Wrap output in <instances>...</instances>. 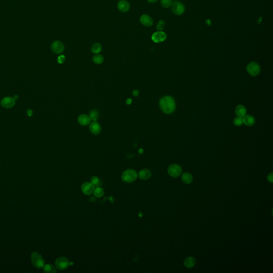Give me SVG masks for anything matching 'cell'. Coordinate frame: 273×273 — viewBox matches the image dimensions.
<instances>
[{"mask_svg":"<svg viewBox=\"0 0 273 273\" xmlns=\"http://www.w3.org/2000/svg\"><path fill=\"white\" fill-rule=\"evenodd\" d=\"M247 112L246 107L243 105H238L235 109V113L238 116L243 117Z\"/></svg>","mask_w":273,"mask_h":273,"instance_id":"cell-18","label":"cell"},{"mask_svg":"<svg viewBox=\"0 0 273 273\" xmlns=\"http://www.w3.org/2000/svg\"><path fill=\"white\" fill-rule=\"evenodd\" d=\"M32 263L35 267L41 268L44 266V260L41 255L38 252L33 253L31 256Z\"/></svg>","mask_w":273,"mask_h":273,"instance_id":"cell-3","label":"cell"},{"mask_svg":"<svg viewBox=\"0 0 273 273\" xmlns=\"http://www.w3.org/2000/svg\"><path fill=\"white\" fill-rule=\"evenodd\" d=\"M149 2H150V3H154V2H156L158 0H147Z\"/></svg>","mask_w":273,"mask_h":273,"instance_id":"cell-35","label":"cell"},{"mask_svg":"<svg viewBox=\"0 0 273 273\" xmlns=\"http://www.w3.org/2000/svg\"><path fill=\"white\" fill-rule=\"evenodd\" d=\"M99 116L98 112L97 110L93 109V110H92L90 112L89 117H90V118L91 119V120H92L93 121H97V120L98 119Z\"/></svg>","mask_w":273,"mask_h":273,"instance_id":"cell-23","label":"cell"},{"mask_svg":"<svg viewBox=\"0 0 273 273\" xmlns=\"http://www.w3.org/2000/svg\"><path fill=\"white\" fill-rule=\"evenodd\" d=\"M90 131L92 134L95 135H99L101 130V127L99 123L97 121H93L90 123L89 127Z\"/></svg>","mask_w":273,"mask_h":273,"instance_id":"cell-12","label":"cell"},{"mask_svg":"<svg viewBox=\"0 0 273 273\" xmlns=\"http://www.w3.org/2000/svg\"><path fill=\"white\" fill-rule=\"evenodd\" d=\"M233 123L234 124L236 125V126H237V127L241 126L243 124L242 117H240L238 116L236 117L235 119H234Z\"/></svg>","mask_w":273,"mask_h":273,"instance_id":"cell-26","label":"cell"},{"mask_svg":"<svg viewBox=\"0 0 273 273\" xmlns=\"http://www.w3.org/2000/svg\"><path fill=\"white\" fill-rule=\"evenodd\" d=\"M160 107L163 113L170 114L176 109V102L174 99L169 96H165L161 98L159 102Z\"/></svg>","mask_w":273,"mask_h":273,"instance_id":"cell-1","label":"cell"},{"mask_svg":"<svg viewBox=\"0 0 273 273\" xmlns=\"http://www.w3.org/2000/svg\"><path fill=\"white\" fill-rule=\"evenodd\" d=\"M1 105L6 108H10L15 105V100L12 97H6L1 101Z\"/></svg>","mask_w":273,"mask_h":273,"instance_id":"cell-11","label":"cell"},{"mask_svg":"<svg viewBox=\"0 0 273 273\" xmlns=\"http://www.w3.org/2000/svg\"><path fill=\"white\" fill-rule=\"evenodd\" d=\"M165 27V22L163 20H161L157 22V30L159 31H162Z\"/></svg>","mask_w":273,"mask_h":273,"instance_id":"cell-29","label":"cell"},{"mask_svg":"<svg viewBox=\"0 0 273 273\" xmlns=\"http://www.w3.org/2000/svg\"><path fill=\"white\" fill-rule=\"evenodd\" d=\"M117 8L121 12H126L129 11L130 5L126 0H120L117 4Z\"/></svg>","mask_w":273,"mask_h":273,"instance_id":"cell-14","label":"cell"},{"mask_svg":"<svg viewBox=\"0 0 273 273\" xmlns=\"http://www.w3.org/2000/svg\"><path fill=\"white\" fill-rule=\"evenodd\" d=\"M138 177V173L135 170L128 169L123 172L121 176V179L123 181L127 183L135 181Z\"/></svg>","mask_w":273,"mask_h":273,"instance_id":"cell-2","label":"cell"},{"mask_svg":"<svg viewBox=\"0 0 273 273\" xmlns=\"http://www.w3.org/2000/svg\"><path fill=\"white\" fill-rule=\"evenodd\" d=\"M14 100H17V99H18V96H17V95L14 96Z\"/></svg>","mask_w":273,"mask_h":273,"instance_id":"cell-36","label":"cell"},{"mask_svg":"<svg viewBox=\"0 0 273 273\" xmlns=\"http://www.w3.org/2000/svg\"><path fill=\"white\" fill-rule=\"evenodd\" d=\"M168 172L170 176L177 178L179 176L182 172L181 167L178 164H173L169 166Z\"/></svg>","mask_w":273,"mask_h":273,"instance_id":"cell-5","label":"cell"},{"mask_svg":"<svg viewBox=\"0 0 273 273\" xmlns=\"http://www.w3.org/2000/svg\"><path fill=\"white\" fill-rule=\"evenodd\" d=\"M196 259L192 257H189L185 259L184 261V265L188 268H191L196 265Z\"/></svg>","mask_w":273,"mask_h":273,"instance_id":"cell-19","label":"cell"},{"mask_svg":"<svg viewBox=\"0 0 273 273\" xmlns=\"http://www.w3.org/2000/svg\"><path fill=\"white\" fill-rule=\"evenodd\" d=\"M247 71L250 75L255 76L259 75L260 72V67L255 62H251L248 64L247 67Z\"/></svg>","mask_w":273,"mask_h":273,"instance_id":"cell-4","label":"cell"},{"mask_svg":"<svg viewBox=\"0 0 273 273\" xmlns=\"http://www.w3.org/2000/svg\"><path fill=\"white\" fill-rule=\"evenodd\" d=\"M242 119L243 123L249 127L252 126L255 122V119L251 115H246L243 117H242Z\"/></svg>","mask_w":273,"mask_h":273,"instance_id":"cell-17","label":"cell"},{"mask_svg":"<svg viewBox=\"0 0 273 273\" xmlns=\"http://www.w3.org/2000/svg\"><path fill=\"white\" fill-rule=\"evenodd\" d=\"M172 0H161V3L163 7L165 8H168L170 7L172 5Z\"/></svg>","mask_w":273,"mask_h":273,"instance_id":"cell-27","label":"cell"},{"mask_svg":"<svg viewBox=\"0 0 273 273\" xmlns=\"http://www.w3.org/2000/svg\"><path fill=\"white\" fill-rule=\"evenodd\" d=\"M55 266L57 268L61 271L65 270L69 267V261L67 258L65 257H59L55 260Z\"/></svg>","mask_w":273,"mask_h":273,"instance_id":"cell-6","label":"cell"},{"mask_svg":"<svg viewBox=\"0 0 273 273\" xmlns=\"http://www.w3.org/2000/svg\"><path fill=\"white\" fill-rule=\"evenodd\" d=\"M77 121L79 123V124L81 125L82 126H87L88 125H89L91 122V119L90 118V117L88 115L86 114H82V115H79Z\"/></svg>","mask_w":273,"mask_h":273,"instance_id":"cell-15","label":"cell"},{"mask_svg":"<svg viewBox=\"0 0 273 273\" xmlns=\"http://www.w3.org/2000/svg\"><path fill=\"white\" fill-rule=\"evenodd\" d=\"M52 51L56 54L62 53L64 50V46L62 42L60 41H55L52 43L51 46Z\"/></svg>","mask_w":273,"mask_h":273,"instance_id":"cell-9","label":"cell"},{"mask_svg":"<svg viewBox=\"0 0 273 273\" xmlns=\"http://www.w3.org/2000/svg\"><path fill=\"white\" fill-rule=\"evenodd\" d=\"M166 34L162 31L155 32L152 36V40L155 43H160L166 40Z\"/></svg>","mask_w":273,"mask_h":273,"instance_id":"cell-8","label":"cell"},{"mask_svg":"<svg viewBox=\"0 0 273 273\" xmlns=\"http://www.w3.org/2000/svg\"><path fill=\"white\" fill-rule=\"evenodd\" d=\"M95 186L91 182H84L81 186L82 191L85 195H91L95 190Z\"/></svg>","mask_w":273,"mask_h":273,"instance_id":"cell-10","label":"cell"},{"mask_svg":"<svg viewBox=\"0 0 273 273\" xmlns=\"http://www.w3.org/2000/svg\"><path fill=\"white\" fill-rule=\"evenodd\" d=\"M126 103H127L128 105H130L132 103V100L131 99H127V101H126Z\"/></svg>","mask_w":273,"mask_h":273,"instance_id":"cell-34","label":"cell"},{"mask_svg":"<svg viewBox=\"0 0 273 273\" xmlns=\"http://www.w3.org/2000/svg\"><path fill=\"white\" fill-rule=\"evenodd\" d=\"M95 186H99L100 185V180L99 178L96 176H93L91 178V182Z\"/></svg>","mask_w":273,"mask_h":273,"instance_id":"cell-28","label":"cell"},{"mask_svg":"<svg viewBox=\"0 0 273 273\" xmlns=\"http://www.w3.org/2000/svg\"><path fill=\"white\" fill-rule=\"evenodd\" d=\"M93 193H94L95 195L97 198H101L105 194L104 189L100 187H98L97 188L95 189Z\"/></svg>","mask_w":273,"mask_h":273,"instance_id":"cell-24","label":"cell"},{"mask_svg":"<svg viewBox=\"0 0 273 273\" xmlns=\"http://www.w3.org/2000/svg\"><path fill=\"white\" fill-rule=\"evenodd\" d=\"M172 10L175 14L181 15L185 12V7L181 2L175 1L172 4Z\"/></svg>","mask_w":273,"mask_h":273,"instance_id":"cell-7","label":"cell"},{"mask_svg":"<svg viewBox=\"0 0 273 273\" xmlns=\"http://www.w3.org/2000/svg\"><path fill=\"white\" fill-rule=\"evenodd\" d=\"M44 271L46 273H54L57 272V270L54 266L51 264H47L43 267Z\"/></svg>","mask_w":273,"mask_h":273,"instance_id":"cell-22","label":"cell"},{"mask_svg":"<svg viewBox=\"0 0 273 273\" xmlns=\"http://www.w3.org/2000/svg\"><path fill=\"white\" fill-rule=\"evenodd\" d=\"M181 179H182V181L185 184H189L193 181V177L192 176V174L189 173L185 172L182 174Z\"/></svg>","mask_w":273,"mask_h":273,"instance_id":"cell-20","label":"cell"},{"mask_svg":"<svg viewBox=\"0 0 273 273\" xmlns=\"http://www.w3.org/2000/svg\"><path fill=\"white\" fill-rule=\"evenodd\" d=\"M27 114L28 116L31 117L33 115V112L31 109H28L27 111Z\"/></svg>","mask_w":273,"mask_h":273,"instance_id":"cell-32","label":"cell"},{"mask_svg":"<svg viewBox=\"0 0 273 273\" xmlns=\"http://www.w3.org/2000/svg\"><path fill=\"white\" fill-rule=\"evenodd\" d=\"M273 172H271V173H270L269 174H268V176L267 177V179L268 180V181L270 182H273Z\"/></svg>","mask_w":273,"mask_h":273,"instance_id":"cell-31","label":"cell"},{"mask_svg":"<svg viewBox=\"0 0 273 273\" xmlns=\"http://www.w3.org/2000/svg\"><path fill=\"white\" fill-rule=\"evenodd\" d=\"M133 95L135 97H137L139 95V91L138 90H134L133 91Z\"/></svg>","mask_w":273,"mask_h":273,"instance_id":"cell-33","label":"cell"},{"mask_svg":"<svg viewBox=\"0 0 273 273\" xmlns=\"http://www.w3.org/2000/svg\"><path fill=\"white\" fill-rule=\"evenodd\" d=\"M138 176L141 180H147L152 176V173L149 169H144L139 171Z\"/></svg>","mask_w":273,"mask_h":273,"instance_id":"cell-16","label":"cell"},{"mask_svg":"<svg viewBox=\"0 0 273 273\" xmlns=\"http://www.w3.org/2000/svg\"><path fill=\"white\" fill-rule=\"evenodd\" d=\"M102 49L101 44L99 43H95L93 44L91 47V51L93 54H98L100 52Z\"/></svg>","mask_w":273,"mask_h":273,"instance_id":"cell-21","label":"cell"},{"mask_svg":"<svg viewBox=\"0 0 273 273\" xmlns=\"http://www.w3.org/2000/svg\"><path fill=\"white\" fill-rule=\"evenodd\" d=\"M65 55H60L58 58V62L59 63H63V62L65 61Z\"/></svg>","mask_w":273,"mask_h":273,"instance_id":"cell-30","label":"cell"},{"mask_svg":"<svg viewBox=\"0 0 273 273\" xmlns=\"http://www.w3.org/2000/svg\"><path fill=\"white\" fill-rule=\"evenodd\" d=\"M140 21L143 25L146 27H150L153 25V20L150 16L147 14H143L141 16Z\"/></svg>","mask_w":273,"mask_h":273,"instance_id":"cell-13","label":"cell"},{"mask_svg":"<svg viewBox=\"0 0 273 273\" xmlns=\"http://www.w3.org/2000/svg\"><path fill=\"white\" fill-rule=\"evenodd\" d=\"M93 62L97 64H101L104 62V57L101 55H96L92 58Z\"/></svg>","mask_w":273,"mask_h":273,"instance_id":"cell-25","label":"cell"}]
</instances>
